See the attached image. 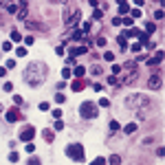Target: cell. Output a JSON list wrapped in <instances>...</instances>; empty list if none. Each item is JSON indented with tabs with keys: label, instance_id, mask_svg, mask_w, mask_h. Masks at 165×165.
Instances as JSON below:
<instances>
[{
	"label": "cell",
	"instance_id": "cell-46",
	"mask_svg": "<svg viewBox=\"0 0 165 165\" xmlns=\"http://www.w3.org/2000/svg\"><path fill=\"white\" fill-rule=\"evenodd\" d=\"M134 5L136 7H143V0H134Z\"/></svg>",
	"mask_w": 165,
	"mask_h": 165
},
{
	"label": "cell",
	"instance_id": "cell-1",
	"mask_svg": "<svg viewBox=\"0 0 165 165\" xmlns=\"http://www.w3.org/2000/svg\"><path fill=\"white\" fill-rule=\"evenodd\" d=\"M25 82H27L29 86H33V88L42 86V84L46 82V66H44L42 62L29 64V66L25 68Z\"/></svg>",
	"mask_w": 165,
	"mask_h": 165
},
{
	"label": "cell",
	"instance_id": "cell-9",
	"mask_svg": "<svg viewBox=\"0 0 165 165\" xmlns=\"http://www.w3.org/2000/svg\"><path fill=\"white\" fill-rule=\"evenodd\" d=\"M70 88H73L75 92H79V90H84V82L82 79H75L73 84H70Z\"/></svg>",
	"mask_w": 165,
	"mask_h": 165
},
{
	"label": "cell",
	"instance_id": "cell-47",
	"mask_svg": "<svg viewBox=\"0 0 165 165\" xmlns=\"http://www.w3.org/2000/svg\"><path fill=\"white\" fill-rule=\"evenodd\" d=\"M161 5H163V0H161Z\"/></svg>",
	"mask_w": 165,
	"mask_h": 165
},
{
	"label": "cell",
	"instance_id": "cell-14",
	"mask_svg": "<svg viewBox=\"0 0 165 165\" xmlns=\"http://www.w3.org/2000/svg\"><path fill=\"white\" fill-rule=\"evenodd\" d=\"M42 139H44V141H49V143H51V141H53L55 136H53V132H51V130H44V132H42Z\"/></svg>",
	"mask_w": 165,
	"mask_h": 165
},
{
	"label": "cell",
	"instance_id": "cell-7",
	"mask_svg": "<svg viewBox=\"0 0 165 165\" xmlns=\"http://www.w3.org/2000/svg\"><path fill=\"white\" fill-rule=\"evenodd\" d=\"M79 18H82V11H79V9H75L73 13H66V22H68V25H75V22H79Z\"/></svg>",
	"mask_w": 165,
	"mask_h": 165
},
{
	"label": "cell",
	"instance_id": "cell-15",
	"mask_svg": "<svg viewBox=\"0 0 165 165\" xmlns=\"http://www.w3.org/2000/svg\"><path fill=\"white\" fill-rule=\"evenodd\" d=\"M123 132H126V134H132V132H136V123H128V126L123 128Z\"/></svg>",
	"mask_w": 165,
	"mask_h": 165
},
{
	"label": "cell",
	"instance_id": "cell-18",
	"mask_svg": "<svg viewBox=\"0 0 165 165\" xmlns=\"http://www.w3.org/2000/svg\"><path fill=\"white\" fill-rule=\"evenodd\" d=\"M16 55H18V57H25V55H27V49H25V46H18V49H16Z\"/></svg>",
	"mask_w": 165,
	"mask_h": 165
},
{
	"label": "cell",
	"instance_id": "cell-29",
	"mask_svg": "<svg viewBox=\"0 0 165 165\" xmlns=\"http://www.w3.org/2000/svg\"><path fill=\"white\" fill-rule=\"evenodd\" d=\"M20 38H22V35H20L18 31H11V40H13V42H20Z\"/></svg>",
	"mask_w": 165,
	"mask_h": 165
},
{
	"label": "cell",
	"instance_id": "cell-37",
	"mask_svg": "<svg viewBox=\"0 0 165 165\" xmlns=\"http://www.w3.org/2000/svg\"><path fill=\"white\" fill-rule=\"evenodd\" d=\"M95 44H97V46H106V38H97Z\"/></svg>",
	"mask_w": 165,
	"mask_h": 165
},
{
	"label": "cell",
	"instance_id": "cell-32",
	"mask_svg": "<svg viewBox=\"0 0 165 165\" xmlns=\"http://www.w3.org/2000/svg\"><path fill=\"white\" fill-rule=\"evenodd\" d=\"M2 90H5V92H11V90H13V84H9V82H7V84L2 86Z\"/></svg>",
	"mask_w": 165,
	"mask_h": 165
},
{
	"label": "cell",
	"instance_id": "cell-19",
	"mask_svg": "<svg viewBox=\"0 0 165 165\" xmlns=\"http://www.w3.org/2000/svg\"><path fill=\"white\" fill-rule=\"evenodd\" d=\"M119 13H130V7H128V2H121V5H119Z\"/></svg>",
	"mask_w": 165,
	"mask_h": 165
},
{
	"label": "cell",
	"instance_id": "cell-45",
	"mask_svg": "<svg viewBox=\"0 0 165 165\" xmlns=\"http://www.w3.org/2000/svg\"><path fill=\"white\" fill-rule=\"evenodd\" d=\"M5 75H7V70H5L2 66H0V77H5Z\"/></svg>",
	"mask_w": 165,
	"mask_h": 165
},
{
	"label": "cell",
	"instance_id": "cell-4",
	"mask_svg": "<svg viewBox=\"0 0 165 165\" xmlns=\"http://www.w3.org/2000/svg\"><path fill=\"white\" fill-rule=\"evenodd\" d=\"M97 106L95 104H92V101H84L82 106H79V114L84 117V119H95V117H97Z\"/></svg>",
	"mask_w": 165,
	"mask_h": 165
},
{
	"label": "cell",
	"instance_id": "cell-17",
	"mask_svg": "<svg viewBox=\"0 0 165 165\" xmlns=\"http://www.w3.org/2000/svg\"><path fill=\"white\" fill-rule=\"evenodd\" d=\"M110 165H121V156L112 154V156H110Z\"/></svg>",
	"mask_w": 165,
	"mask_h": 165
},
{
	"label": "cell",
	"instance_id": "cell-11",
	"mask_svg": "<svg viewBox=\"0 0 165 165\" xmlns=\"http://www.w3.org/2000/svg\"><path fill=\"white\" fill-rule=\"evenodd\" d=\"M7 121H9V123L18 121V110H9V112H7Z\"/></svg>",
	"mask_w": 165,
	"mask_h": 165
},
{
	"label": "cell",
	"instance_id": "cell-2",
	"mask_svg": "<svg viewBox=\"0 0 165 165\" xmlns=\"http://www.w3.org/2000/svg\"><path fill=\"white\" fill-rule=\"evenodd\" d=\"M66 156H68V158H73L75 163H82V161H86L84 145H82V143H68V145H66Z\"/></svg>",
	"mask_w": 165,
	"mask_h": 165
},
{
	"label": "cell",
	"instance_id": "cell-25",
	"mask_svg": "<svg viewBox=\"0 0 165 165\" xmlns=\"http://www.w3.org/2000/svg\"><path fill=\"white\" fill-rule=\"evenodd\" d=\"M92 18H95V20H101V18H104V13H101L99 9H95V11H92Z\"/></svg>",
	"mask_w": 165,
	"mask_h": 165
},
{
	"label": "cell",
	"instance_id": "cell-27",
	"mask_svg": "<svg viewBox=\"0 0 165 165\" xmlns=\"http://www.w3.org/2000/svg\"><path fill=\"white\" fill-rule=\"evenodd\" d=\"M145 31H148V33H154V31H156V27L152 25V22H148V25H145Z\"/></svg>",
	"mask_w": 165,
	"mask_h": 165
},
{
	"label": "cell",
	"instance_id": "cell-33",
	"mask_svg": "<svg viewBox=\"0 0 165 165\" xmlns=\"http://www.w3.org/2000/svg\"><path fill=\"white\" fill-rule=\"evenodd\" d=\"M25 150H27L29 154H33V152H35V145H33V143H27V148H25Z\"/></svg>",
	"mask_w": 165,
	"mask_h": 165
},
{
	"label": "cell",
	"instance_id": "cell-44",
	"mask_svg": "<svg viewBox=\"0 0 165 165\" xmlns=\"http://www.w3.org/2000/svg\"><path fill=\"white\" fill-rule=\"evenodd\" d=\"M108 84H117V75H110L108 77Z\"/></svg>",
	"mask_w": 165,
	"mask_h": 165
},
{
	"label": "cell",
	"instance_id": "cell-38",
	"mask_svg": "<svg viewBox=\"0 0 165 165\" xmlns=\"http://www.w3.org/2000/svg\"><path fill=\"white\" fill-rule=\"evenodd\" d=\"M99 106H104V108H108V106H110V101H108V99L104 97V99H99Z\"/></svg>",
	"mask_w": 165,
	"mask_h": 165
},
{
	"label": "cell",
	"instance_id": "cell-21",
	"mask_svg": "<svg viewBox=\"0 0 165 165\" xmlns=\"http://www.w3.org/2000/svg\"><path fill=\"white\" fill-rule=\"evenodd\" d=\"M104 60H106V62H114V53L106 51V53H104Z\"/></svg>",
	"mask_w": 165,
	"mask_h": 165
},
{
	"label": "cell",
	"instance_id": "cell-42",
	"mask_svg": "<svg viewBox=\"0 0 165 165\" xmlns=\"http://www.w3.org/2000/svg\"><path fill=\"white\" fill-rule=\"evenodd\" d=\"M90 31V22H86V25H84V29H82V33H88Z\"/></svg>",
	"mask_w": 165,
	"mask_h": 165
},
{
	"label": "cell",
	"instance_id": "cell-13",
	"mask_svg": "<svg viewBox=\"0 0 165 165\" xmlns=\"http://www.w3.org/2000/svg\"><path fill=\"white\" fill-rule=\"evenodd\" d=\"M27 18V2L22 0V9H20V13H18V20H25Z\"/></svg>",
	"mask_w": 165,
	"mask_h": 165
},
{
	"label": "cell",
	"instance_id": "cell-10",
	"mask_svg": "<svg viewBox=\"0 0 165 165\" xmlns=\"http://www.w3.org/2000/svg\"><path fill=\"white\" fill-rule=\"evenodd\" d=\"M117 42H119V46L121 49H128V38L121 33V35H117Z\"/></svg>",
	"mask_w": 165,
	"mask_h": 165
},
{
	"label": "cell",
	"instance_id": "cell-23",
	"mask_svg": "<svg viewBox=\"0 0 165 165\" xmlns=\"http://www.w3.org/2000/svg\"><path fill=\"white\" fill-rule=\"evenodd\" d=\"M106 161H108V158H101V156H99V158H95V161H92L90 165H106Z\"/></svg>",
	"mask_w": 165,
	"mask_h": 165
},
{
	"label": "cell",
	"instance_id": "cell-34",
	"mask_svg": "<svg viewBox=\"0 0 165 165\" xmlns=\"http://www.w3.org/2000/svg\"><path fill=\"white\" fill-rule=\"evenodd\" d=\"M27 165H42V161H40V158H29Z\"/></svg>",
	"mask_w": 165,
	"mask_h": 165
},
{
	"label": "cell",
	"instance_id": "cell-35",
	"mask_svg": "<svg viewBox=\"0 0 165 165\" xmlns=\"http://www.w3.org/2000/svg\"><path fill=\"white\" fill-rule=\"evenodd\" d=\"M13 101H16V104H18V106H22V104H25V99H22V97H20V95H16V97H13Z\"/></svg>",
	"mask_w": 165,
	"mask_h": 165
},
{
	"label": "cell",
	"instance_id": "cell-6",
	"mask_svg": "<svg viewBox=\"0 0 165 165\" xmlns=\"http://www.w3.org/2000/svg\"><path fill=\"white\" fill-rule=\"evenodd\" d=\"M33 136H35V128L33 126H27V128L20 130V141H31Z\"/></svg>",
	"mask_w": 165,
	"mask_h": 165
},
{
	"label": "cell",
	"instance_id": "cell-16",
	"mask_svg": "<svg viewBox=\"0 0 165 165\" xmlns=\"http://www.w3.org/2000/svg\"><path fill=\"white\" fill-rule=\"evenodd\" d=\"M121 25H126V27L130 29V27L134 25V18H130V16H128V18H121Z\"/></svg>",
	"mask_w": 165,
	"mask_h": 165
},
{
	"label": "cell",
	"instance_id": "cell-40",
	"mask_svg": "<svg viewBox=\"0 0 165 165\" xmlns=\"http://www.w3.org/2000/svg\"><path fill=\"white\" fill-rule=\"evenodd\" d=\"M110 130H112V132L119 130V123H117V121H110Z\"/></svg>",
	"mask_w": 165,
	"mask_h": 165
},
{
	"label": "cell",
	"instance_id": "cell-30",
	"mask_svg": "<svg viewBox=\"0 0 165 165\" xmlns=\"http://www.w3.org/2000/svg\"><path fill=\"white\" fill-rule=\"evenodd\" d=\"M64 99H66V97H64V92H57V95H55V101H57V104H62Z\"/></svg>",
	"mask_w": 165,
	"mask_h": 165
},
{
	"label": "cell",
	"instance_id": "cell-28",
	"mask_svg": "<svg viewBox=\"0 0 165 165\" xmlns=\"http://www.w3.org/2000/svg\"><path fill=\"white\" fill-rule=\"evenodd\" d=\"M130 18H141V9H132L130 11Z\"/></svg>",
	"mask_w": 165,
	"mask_h": 165
},
{
	"label": "cell",
	"instance_id": "cell-36",
	"mask_svg": "<svg viewBox=\"0 0 165 165\" xmlns=\"http://www.w3.org/2000/svg\"><path fill=\"white\" fill-rule=\"evenodd\" d=\"M33 42H35L33 35H27V38H25V44H33Z\"/></svg>",
	"mask_w": 165,
	"mask_h": 165
},
{
	"label": "cell",
	"instance_id": "cell-3",
	"mask_svg": "<svg viewBox=\"0 0 165 165\" xmlns=\"http://www.w3.org/2000/svg\"><path fill=\"white\" fill-rule=\"evenodd\" d=\"M126 106H128L130 110H136V108H141V106H150V99L143 97V95H128V97H126Z\"/></svg>",
	"mask_w": 165,
	"mask_h": 165
},
{
	"label": "cell",
	"instance_id": "cell-26",
	"mask_svg": "<svg viewBox=\"0 0 165 165\" xmlns=\"http://www.w3.org/2000/svg\"><path fill=\"white\" fill-rule=\"evenodd\" d=\"M90 73H92V75H101V66H92Z\"/></svg>",
	"mask_w": 165,
	"mask_h": 165
},
{
	"label": "cell",
	"instance_id": "cell-8",
	"mask_svg": "<svg viewBox=\"0 0 165 165\" xmlns=\"http://www.w3.org/2000/svg\"><path fill=\"white\" fill-rule=\"evenodd\" d=\"M161 62H163V51H156V55H154V57L145 60V64H148V66H158Z\"/></svg>",
	"mask_w": 165,
	"mask_h": 165
},
{
	"label": "cell",
	"instance_id": "cell-39",
	"mask_svg": "<svg viewBox=\"0 0 165 165\" xmlns=\"http://www.w3.org/2000/svg\"><path fill=\"white\" fill-rule=\"evenodd\" d=\"M53 128H55V130H62V128H64V123H62V121H60V119H57V121H55V123H53Z\"/></svg>",
	"mask_w": 165,
	"mask_h": 165
},
{
	"label": "cell",
	"instance_id": "cell-24",
	"mask_svg": "<svg viewBox=\"0 0 165 165\" xmlns=\"http://www.w3.org/2000/svg\"><path fill=\"white\" fill-rule=\"evenodd\" d=\"M9 161H11V163H18V161H20L18 152H11V154H9Z\"/></svg>",
	"mask_w": 165,
	"mask_h": 165
},
{
	"label": "cell",
	"instance_id": "cell-22",
	"mask_svg": "<svg viewBox=\"0 0 165 165\" xmlns=\"http://www.w3.org/2000/svg\"><path fill=\"white\" fill-rule=\"evenodd\" d=\"M110 70H112V75H119V73H121V66H119V64H112Z\"/></svg>",
	"mask_w": 165,
	"mask_h": 165
},
{
	"label": "cell",
	"instance_id": "cell-31",
	"mask_svg": "<svg viewBox=\"0 0 165 165\" xmlns=\"http://www.w3.org/2000/svg\"><path fill=\"white\" fill-rule=\"evenodd\" d=\"M163 16H165V13H163V7H161V9L154 13V18H156V20H163Z\"/></svg>",
	"mask_w": 165,
	"mask_h": 165
},
{
	"label": "cell",
	"instance_id": "cell-41",
	"mask_svg": "<svg viewBox=\"0 0 165 165\" xmlns=\"http://www.w3.org/2000/svg\"><path fill=\"white\" fill-rule=\"evenodd\" d=\"M2 49L5 51H11V42H2Z\"/></svg>",
	"mask_w": 165,
	"mask_h": 165
},
{
	"label": "cell",
	"instance_id": "cell-12",
	"mask_svg": "<svg viewBox=\"0 0 165 165\" xmlns=\"http://www.w3.org/2000/svg\"><path fill=\"white\" fill-rule=\"evenodd\" d=\"M73 73H75V77H77V79H82V77H84V73H86V68H84V66H75Z\"/></svg>",
	"mask_w": 165,
	"mask_h": 165
},
{
	"label": "cell",
	"instance_id": "cell-20",
	"mask_svg": "<svg viewBox=\"0 0 165 165\" xmlns=\"http://www.w3.org/2000/svg\"><path fill=\"white\" fill-rule=\"evenodd\" d=\"M70 75H73V70H70V68H64V70H62V77H64V79H70Z\"/></svg>",
	"mask_w": 165,
	"mask_h": 165
},
{
	"label": "cell",
	"instance_id": "cell-5",
	"mask_svg": "<svg viewBox=\"0 0 165 165\" xmlns=\"http://www.w3.org/2000/svg\"><path fill=\"white\" fill-rule=\"evenodd\" d=\"M163 86V75L161 73H154L152 77H150V82H148V88H152V90H158Z\"/></svg>",
	"mask_w": 165,
	"mask_h": 165
},
{
	"label": "cell",
	"instance_id": "cell-43",
	"mask_svg": "<svg viewBox=\"0 0 165 165\" xmlns=\"http://www.w3.org/2000/svg\"><path fill=\"white\" fill-rule=\"evenodd\" d=\"M16 66V60H7V68H13Z\"/></svg>",
	"mask_w": 165,
	"mask_h": 165
}]
</instances>
